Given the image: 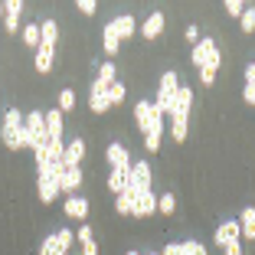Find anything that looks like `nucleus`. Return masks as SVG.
Here are the masks:
<instances>
[{"label": "nucleus", "instance_id": "obj_16", "mask_svg": "<svg viewBox=\"0 0 255 255\" xmlns=\"http://www.w3.org/2000/svg\"><path fill=\"white\" fill-rule=\"evenodd\" d=\"M43 121H46V137H56L62 141V112L53 108V112H43Z\"/></svg>", "mask_w": 255, "mask_h": 255}, {"label": "nucleus", "instance_id": "obj_10", "mask_svg": "<svg viewBox=\"0 0 255 255\" xmlns=\"http://www.w3.org/2000/svg\"><path fill=\"white\" fill-rule=\"evenodd\" d=\"M164 26H167V16L160 13V10H154V13L144 20V26H141V36L144 39H157L160 33H164Z\"/></svg>", "mask_w": 255, "mask_h": 255}, {"label": "nucleus", "instance_id": "obj_15", "mask_svg": "<svg viewBox=\"0 0 255 255\" xmlns=\"http://www.w3.org/2000/svg\"><path fill=\"white\" fill-rule=\"evenodd\" d=\"M16 128H23V112L7 108V112H3V121H0V137H10Z\"/></svg>", "mask_w": 255, "mask_h": 255}, {"label": "nucleus", "instance_id": "obj_41", "mask_svg": "<svg viewBox=\"0 0 255 255\" xmlns=\"http://www.w3.org/2000/svg\"><path fill=\"white\" fill-rule=\"evenodd\" d=\"M170 137L173 141H183L187 137V125H170Z\"/></svg>", "mask_w": 255, "mask_h": 255}, {"label": "nucleus", "instance_id": "obj_12", "mask_svg": "<svg viewBox=\"0 0 255 255\" xmlns=\"http://www.w3.org/2000/svg\"><path fill=\"white\" fill-rule=\"evenodd\" d=\"M79 183H82V170H79V167H62L59 193H72V190H79Z\"/></svg>", "mask_w": 255, "mask_h": 255}, {"label": "nucleus", "instance_id": "obj_2", "mask_svg": "<svg viewBox=\"0 0 255 255\" xmlns=\"http://www.w3.org/2000/svg\"><path fill=\"white\" fill-rule=\"evenodd\" d=\"M177 85H180V75L173 72V69H167L164 75H160V89H157V102H150L154 105V112L164 118L167 112H170V102H173V92H177Z\"/></svg>", "mask_w": 255, "mask_h": 255}, {"label": "nucleus", "instance_id": "obj_20", "mask_svg": "<svg viewBox=\"0 0 255 255\" xmlns=\"http://www.w3.org/2000/svg\"><path fill=\"white\" fill-rule=\"evenodd\" d=\"M89 108L95 115H102V112H108L112 108V102H108V89H95L92 85V95H89Z\"/></svg>", "mask_w": 255, "mask_h": 255}, {"label": "nucleus", "instance_id": "obj_18", "mask_svg": "<svg viewBox=\"0 0 255 255\" xmlns=\"http://www.w3.org/2000/svg\"><path fill=\"white\" fill-rule=\"evenodd\" d=\"M20 13H23V0H10V3H3V23H7L10 33L20 26Z\"/></svg>", "mask_w": 255, "mask_h": 255}, {"label": "nucleus", "instance_id": "obj_26", "mask_svg": "<svg viewBox=\"0 0 255 255\" xmlns=\"http://www.w3.org/2000/svg\"><path fill=\"white\" fill-rule=\"evenodd\" d=\"M242 98H246V105L255 102V66H246V89H242Z\"/></svg>", "mask_w": 255, "mask_h": 255}, {"label": "nucleus", "instance_id": "obj_43", "mask_svg": "<svg viewBox=\"0 0 255 255\" xmlns=\"http://www.w3.org/2000/svg\"><path fill=\"white\" fill-rule=\"evenodd\" d=\"M82 255H98V246H95V239L82 242Z\"/></svg>", "mask_w": 255, "mask_h": 255}, {"label": "nucleus", "instance_id": "obj_8", "mask_svg": "<svg viewBox=\"0 0 255 255\" xmlns=\"http://www.w3.org/2000/svg\"><path fill=\"white\" fill-rule=\"evenodd\" d=\"M213 239H216V246H236V242H242V236H239V223H236V219H226V223H219L216 226V236H213Z\"/></svg>", "mask_w": 255, "mask_h": 255}, {"label": "nucleus", "instance_id": "obj_24", "mask_svg": "<svg viewBox=\"0 0 255 255\" xmlns=\"http://www.w3.org/2000/svg\"><path fill=\"white\" fill-rule=\"evenodd\" d=\"M108 190H112L115 196H118L121 190H128V170H112L108 173Z\"/></svg>", "mask_w": 255, "mask_h": 255}, {"label": "nucleus", "instance_id": "obj_6", "mask_svg": "<svg viewBox=\"0 0 255 255\" xmlns=\"http://www.w3.org/2000/svg\"><path fill=\"white\" fill-rule=\"evenodd\" d=\"M213 56H219V46H216V39H210V36H200V43H196V46H193V53H190V62H193V66H206V62H210Z\"/></svg>", "mask_w": 255, "mask_h": 255}, {"label": "nucleus", "instance_id": "obj_3", "mask_svg": "<svg viewBox=\"0 0 255 255\" xmlns=\"http://www.w3.org/2000/svg\"><path fill=\"white\" fill-rule=\"evenodd\" d=\"M134 125L141 128L144 134H147V131H164V118H160V115L154 112V105L144 102V98L134 105Z\"/></svg>", "mask_w": 255, "mask_h": 255}, {"label": "nucleus", "instance_id": "obj_23", "mask_svg": "<svg viewBox=\"0 0 255 255\" xmlns=\"http://www.w3.org/2000/svg\"><path fill=\"white\" fill-rule=\"evenodd\" d=\"M102 46H105V53H108V56H118V49H121V39L115 36L112 23H108V26H105V33H102Z\"/></svg>", "mask_w": 255, "mask_h": 255}, {"label": "nucleus", "instance_id": "obj_11", "mask_svg": "<svg viewBox=\"0 0 255 255\" xmlns=\"http://www.w3.org/2000/svg\"><path fill=\"white\" fill-rule=\"evenodd\" d=\"M82 157H85V141H82V137H75V141H69L66 150H62V167H79Z\"/></svg>", "mask_w": 255, "mask_h": 255}, {"label": "nucleus", "instance_id": "obj_28", "mask_svg": "<svg viewBox=\"0 0 255 255\" xmlns=\"http://www.w3.org/2000/svg\"><path fill=\"white\" fill-rule=\"evenodd\" d=\"M173 210H177V196H173V193H160V196H157V213L170 216Z\"/></svg>", "mask_w": 255, "mask_h": 255}, {"label": "nucleus", "instance_id": "obj_1", "mask_svg": "<svg viewBox=\"0 0 255 255\" xmlns=\"http://www.w3.org/2000/svg\"><path fill=\"white\" fill-rule=\"evenodd\" d=\"M190 108H193V89L190 85H177L170 112H167L173 118V125H190Z\"/></svg>", "mask_w": 255, "mask_h": 255}, {"label": "nucleus", "instance_id": "obj_21", "mask_svg": "<svg viewBox=\"0 0 255 255\" xmlns=\"http://www.w3.org/2000/svg\"><path fill=\"white\" fill-rule=\"evenodd\" d=\"M53 56H56V49L53 46H36V72H49L53 69Z\"/></svg>", "mask_w": 255, "mask_h": 255}, {"label": "nucleus", "instance_id": "obj_5", "mask_svg": "<svg viewBox=\"0 0 255 255\" xmlns=\"http://www.w3.org/2000/svg\"><path fill=\"white\" fill-rule=\"evenodd\" d=\"M128 190H134V193L150 190V164L147 160H137V164L128 167Z\"/></svg>", "mask_w": 255, "mask_h": 255}, {"label": "nucleus", "instance_id": "obj_29", "mask_svg": "<svg viewBox=\"0 0 255 255\" xmlns=\"http://www.w3.org/2000/svg\"><path fill=\"white\" fill-rule=\"evenodd\" d=\"M39 255H69V252L59 246V242H56V236H49V239L39 246Z\"/></svg>", "mask_w": 255, "mask_h": 255}, {"label": "nucleus", "instance_id": "obj_31", "mask_svg": "<svg viewBox=\"0 0 255 255\" xmlns=\"http://www.w3.org/2000/svg\"><path fill=\"white\" fill-rule=\"evenodd\" d=\"M125 95H128V89L121 82H112V85H108V102H112V105H121V102H125Z\"/></svg>", "mask_w": 255, "mask_h": 255}, {"label": "nucleus", "instance_id": "obj_45", "mask_svg": "<svg viewBox=\"0 0 255 255\" xmlns=\"http://www.w3.org/2000/svg\"><path fill=\"white\" fill-rule=\"evenodd\" d=\"M0 16H3V3H0Z\"/></svg>", "mask_w": 255, "mask_h": 255}, {"label": "nucleus", "instance_id": "obj_25", "mask_svg": "<svg viewBox=\"0 0 255 255\" xmlns=\"http://www.w3.org/2000/svg\"><path fill=\"white\" fill-rule=\"evenodd\" d=\"M131 203H134V190H121V193L115 196V206H118L121 216H131Z\"/></svg>", "mask_w": 255, "mask_h": 255}, {"label": "nucleus", "instance_id": "obj_4", "mask_svg": "<svg viewBox=\"0 0 255 255\" xmlns=\"http://www.w3.org/2000/svg\"><path fill=\"white\" fill-rule=\"evenodd\" d=\"M59 173H62V167L36 170V180H39V200H43V203H53L56 196H59Z\"/></svg>", "mask_w": 255, "mask_h": 255}, {"label": "nucleus", "instance_id": "obj_22", "mask_svg": "<svg viewBox=\"0 0 255 255\" xmlns=\"http://www.w3.org/2000/svg\"><path fill=\"white\" fill-rule=\"evenodd\" d=\"M219 62H223V59H219V56H213V59L206 62V66H200V82H203V85H213V82H216Z\"/></svg>", "mask_w": 255, "mask_h": 255}, {"label": "nucleus", "instance_id": "obj_27", "mask_svg": "<svg viewBox=\"0 0 255 255\" xmlns=\"http://www.w3.org/2000/svg\"><path fill=\"white\" fill-rule=\"evenodd\" d=\"M98 85H112V82H118V79H115V62H102V66H98V79H95Z\"/></svg>", "mask_w": 255, "mask_h": 255}, {"label": "nucleus", "instance_id": "obj_36", "mask_svg": "<svg viewBox=\"0 0 255 255\" xmlns=\"http://www.w3.org/2000/svg\"><path fill=\"white\" fill-rule=\"evenodd\" d=\"M180 249H183V255H210L206 252V246H203V242H180Z\"/></svg>", "mask_w": 255, "mask_h": 255}, {"label": "nucleus", "instance_id": "obj_9", "mask_svg": "<svg viewBox=\"0 0 255 255\" xmlns=\"http://www.w3.org/2000/svg\"><path fill=\"white\" fill-rule=\"evenodd\" d=\"M105 157H108V164H112V170H128V167H131V154H128V147L118 144V141L108 144Z\"/></svg>", "mask_w": 255, "mask_h": 255}, {"label": "nucleus", "instance_id": "obj_14", "mask_svg": "<svg viewBox=\"0 0 255 255\" xmlns=\"http://www.w3.org/2000/svg\"><path fill=\"white\" fill-rule=\"evenodd\" d=\"M112 30H115V36H118V39H128V36H134L137 23H134V16H131V13H121V16H115V20H112Z\"/></svg>", "mask_w": 255, "mask_h": 255}, {"label": "nucleus", "instance_id": "obj_44", "mask_svg": "<svg viewBox=\"0 0 255 255\" xmlns=\"http://www.w3.org/2000/svg\"><path fill=\"white\" fill-rule=\"evenodd\" d=\"M144 255H160V252H144Z\"/></svg>", "mask_w": 255, "mask_h": 255}, {"label": "nucleus", "instance_id": "obj_17", "mask_svg": "<svg viewBox=\"0 0 255 255\" xmlns=\"http://www.w3.org/2000/svg\"><path fill=\"white\" fill-rule=\"evenodd\" d=\"M59 43V26H56V20H43L39 23V46H53Z\"/></svg>", "mask_w": 255, "mask_h": 255}, {"label": "nucleus", "instance_id": "obj_34", "mask_svg": "<svg viewBox=\"0 0 255 255\" xmlns=\"http://www.w3.org/2000/svg\"><path fill=\"white\" fill-rule=\"evenodd\" d=\"M160 141H164V131H147L144 134V147L154 154V150H160Z\"/></svg>", "mask_w": 255, "mask_h": 255}, {"label": "nucleus", "instance_id": "obj_38", "mask_svg": "<svg viewBox=\"0 0 255 255\" xmlns=\"http://www.w3.org/2000/svg\"><path fill=\"white\" fill-rule=\"evenodd\" d=\"M183 36H187L190 46H196V43H200V26H196V23H190L187 30H183Z\"/></svg>", "mask_w": 255, "mask_h": 255}, {"label": "nucleus", "instance_id": "obj_33", "mask_svg": "<svg viewBox=\"0 0 255 255\" xmlns=\"http://www.w3.org/2000/svg\"><path fill=\"white\" fill-rule=\"evenodd\" d=\"M72 108H75V92L59 89V112H72Z\"/></svg>", "mask_w": 255, "mask_h": 255}, {"label": "nucleus", "instance_id": "obj_46", "mask_svg": "<svg viewBox=\"0 0 255 255\" xmlns=\"http://www.w3.org/2000/svg\"><path fill=\"white\" fill-rule=\"evenodd\" d=\"M128 255H141V252H128Z\"/></svg>", "mask_w": 255, "mask_h": 255}, {"label": "nucleus", "instance_id": "obj_42", "mask_svg": "<svg viewBox=\"0 0 255 255\" xmlns=\"http://www.w3.org/2000/svg\"><path fill=\"white\" fill-rule=\"evenodd\" d=\"M160 255H183V249H180V242H167Z\"/></svg>", "mask_w": 255, "mask_h": 255}, {"label": "nucleus", "instance_id": "obj_35", "mask_svg": "<svg viewBox=\"0 0 255 255\" xmlns=\"http://www.w3.org/2000/svg\"><path fill=\"white\" fill-rule=\"evenodd\" d=\"M53 236H56V242H59L66 252L72 249V242H75V229H59V233H53Z\"/></svg>", "mask_w": 255, "mask_h": 255}, {"label": "nucleus", "instance_id": "obj_7", "mask_svg": "<svg viewBox=\"0 0 255 255\" xmlns=\"http://www.w3.org/2000/svg\"><path fill=\"white\" fill-rule=\"evenodd\" d=\"M131 213H134V216H154V213H157V193H150V190H141V193H134Z\"/></svg>", "mask_w": 255, "mask_h": 255}, {"label": "nucleus", "instance_id": "obj_30", "mask_svg": "<svg viewBox=\"0 0 255 255\" xmlns=\"http://www.w3.org/2000/svg\"><path fill=\"white\" fill-rule=\"evenodd\" d=\"M23 43L33 46V49L39 46V26H36V23H26V26H23Z\"/></svg>", "mask_w": 255, "mask_h": 255}, {"label": "nucleus", "instance_id": "obj_39", "mask_svg": "<svg viewBox=\"0 0 255 255\" xmlns=\"http://www.w3.org/2000/svg\"><path fill=\"white\" fill-rule=\"evenodd\" d=\"M75 239H79V242L95 239V236H92V226H89V223H85V226H79V229H75Z\"/></svg>", "mask_w": 255, "mask_h": 255}, {"label": "nucleus", "instance_id": "obj_13", "mask_svg": "<svg viewBox=\"0 0 255 255\" xmlns=\"http://www.w3.org/2000/svg\"><path fill=\"white\" fill-rule=\"evenodd\" d=\"M62 210H66L69 219H85L89 216V200H85V196H69V200L62 203Z\"/></svg>", "mask_w": 255, "mask_h": 255}, {"label": "nucleus", "instance_id": "obj_32", "mask_svg": "<svg viewBox=\"0 0 255 255\" xmlns=\"http://www.w3.org/2000/svg\"><path fill=\"white\" fill-rule=\"evenodd\" d=\"M239 26H242V33H246V36L255 30V10H252V7H246V10H242V16H239Z\"/></svg>", "mask_w": 255, "mask_h": 255}, {"label": "nucleus", "instance_id": "obj_19", "mask_svg": "<svg viewBox=\"0 0 255 255\" xmlns=\"http://www.w3.org/2000/svg\"><path fill=\"white\" fill-rule=\"evenodd\" d=\"M236 223H239V236L255 239V206H246V210H242V216L236 219Z\"/></svg>", "mask_w": 255, "mask_h": 255}, {"label": "nucleus", "instance_id": "obj_40", "mask_svg": "<svg viewBox=\"0 0 255 255\" xmlns=\"http://www.w3.org/2000/svg\"><path fill=\"white\" fill-rule=\"evenodd\" d=\"M242 10H246V7H242L239 0H229V3H226V13H229V16H242Z\"/></svg>", "mask_w": 255, "mask_h": 255}, {"label": "nucleus", "instance_id": "obj_37", "mask_svg": "<svg viewBox=\"0 0 255 255\" xmlns=\"http://www.w3.org/2000/svg\"><path fill=\"white\" fill-rule=\"evenodd\" d=\"M75 10H79V13H85V16H92L98 10V3H95V0H79V3H75Z\"/></svg>", "mask_w": 255, "mask_h": 255}]
</instances>
